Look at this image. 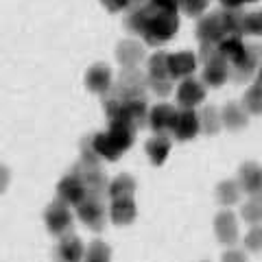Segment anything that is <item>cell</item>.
Listing matches in <instances>:
<instances>
[{"mask_svg": "<svg viewBox=\"0 0 262 262\" xmlns=\"http://www.w3.org/2000/svg\"><path fill=\"white\" fill-rule=\"evenodd\" d=\"M179 31V15L168 11H155L149 22V29L144 33V42L149 46H162L170 42Z\"/></svg>", "mask_w": 262, "mask_h": 262, "instance_id": "1", "label": "cell"}, {"mask_svg": "<svg viewBox=\"0 0 262 262\" xmlns=\"http://www.w3.org/2000/svg\"><path fill=\"white\" fill-rule=\"evenodd\" d=\"M146 90H149V77H144L140 68H129L120 72V77L112 85L110 94L118 98H144Z\"/></svg>", "mask_w": 262, "mask_h": 262, "instance_id": "2", "label": "cell"}, {"mask_svg": "<svg viewBox=\"0 0 262 262\" xmlns=\"http://www.w3.org/2000/svg\"><path fill=\"white\" fill-rule=\"evenodd\" d=\"M77 216L88 229L92 232H103L105 221H107V208H105V196L88 194L77 206Z\"/></svg>", "mask_w": 262, "mask_h": 262, "instance_id": "3", "label": "cell"}, {"mask_svg": "<svg viewBox=\"0 0 262 262\" xmlns=\"http://www.w3.org/2000/svg\"><path fill=\"white\" fill-rule=\"evenodd\" d=\"M44 223L46 229L51 232L53 236H66V234H72V225H75V214H72L70 206H66L63 201L55 199L53 203H48V208L44 212Z\"/></svg>", "mask_w": 262, "mask_h": 262, "instance_id": "4", "label": "cell"}, {"mask_svg": "<svg viewBox=\"0 0 262 262\" xmlns=\"http://www.w3.org/2000/svg\"><path fill=\"white\" fill-rule=\"evenodd\" d=\"M262 66V46L260 44H247V51L241 57L238 61L229 63V70H232V79L243 83V81H249L253 75H258V68Z\"/></svg>", "mask_w": 262, "mask_h": 262, "instance_id": "5", "label": "cell"}, {"mask_svg": "<svg viewBox=\"0 0 262 262\" xmlns=\"http://www.w3.org/2000/svg\"><path fill=\"white\" fill-rule=\"evenodd\" d=\"M72 173H75L81 182H83L88 194H94V196H105V194H107L110 179L101 170V166H83V164L79 162V164L72 166Z\"/></svg>", "mask_w": 262, "mask_h": 262, "instance_id": "6", "label": "cell"}, {"mask_svg": "<svg viewBox=\"0 0 262 262\" xmlns=\"http://www.w3.org/2000/svg\"><path fill=\"white\" fill-rule=\"evenodd\" d=\"M201 131L199 125V114L194 110H177V116H175V125L170 129V136L179 142H188V140H194Z\"/></svg>", "mask_w": 262, "mask_h": 262, "instance_id": "7", "label": "cell"}, {"mask_svg": "<svg viewBox=\"0 0 262 262\" xmlns=\"http://www.w3.org/2000/svg\"><path fill=\"white\" fill-rule=\"evenodd\" d=\"M214 234L221 245L225 247H234L238 243V219L229 208L221 210L214 216Z\"/></svg>", "mask_w": 262, "mask_h": 262, "instance_id": "8", "label": "cell"}, {"mask_svg": "<svg viewBox=\"0 0 262 262\" xmlns=\"http://www.w3.org/2000/svg\"><path fill=\"white\" fill-rule=\"evenodd\" d=\"M206 98V85L203 81L194 79V77H188L184 79L177 88V105L182 110H194L196 105L203 103Z\"/></svg>", "mask_w": 262, "mask_h": 262, "instance_id": "9", "label": "cell"}, {"mask_svg": "<svg viewBox=\"0 0 262 262\" xmlns=\"http://www.w3.org/2000/svg\"><path fill=\"white\" fill-rule=\"evenodd\" d=\"M88 196V192H85V186H83V182H81V179L72 173L66 175V177H61V182L57 184V199L59 201H63L66 206H79L81 201H83Z\"/></svg>", "mask_w": 262, "mask_h": 262, "instance_id": "10", "label": "cell"}, {"mask_svg": "<svg viewBox=\"0 0 262 262\" xmlns=\"http://www.w3.org/2000/svg\"><path fill=\"white\" fill-rule=\"evenodd\" d=\"M196 66H199V59L190 51L168 53V77L173 81H184L188 77H192Z\"/></svg>", "mask_w": 262, "mask_h": 262, "instance_id": "11", "label": "cell"}, {"mask_svg": "<svg viewBox=\"0 0 262 262\" xmlns=\"http://www.w3.org/2000/svg\"><path fill=\"white\" fill-rule=\"evenodd\" d=\"M146 118H149V105L144 98H125L120 107V116L112 122H127V125L138 129L144 125Z\"/></svg>", "mask_w": 262, "mask_h": 262, "instance_id": "12", "label": "cell"}, {"mask_svg": "<svg viewBox=\"0 0 262 262\" xmlns=\"http://www.w3.org/2000/svg\"><path fill=\"white\" fill-rule=\"evenodd\" d=\"M225 37L223 27H221V13L210 11L206 15H201L196 22V39L201 44H219Z\"/></svg>", "mask_w": 262, "mask_h": 262, "instance_id": "13", "label": "cell"}, {"mask_svg": "<svg viewBox=\"0 0 262 262\" xmlns=\"http://www.w3.org/2000/svg\"><path fill=\"white\" fill-rule=\"evenodd\" d=\"M175 116H177V110L173 107V105L158 103L149 110V118H146V122H149V127L153 129V134L168 136L170 129H173V125H175Z\"/></svg>", "mask_w": 262, "mask_h": 262, "instance_id": "14", "label": "cell"}, {"mask_svg": "<svg viewBox=\"0 0 262 262\" xmlns=\"http://www.w3.org/2000/svg\"><path fill=\"white\" fill-rule=\"evenodd\" d=\"M236 182H238L241 190L247 192L249 196L262 194V166L258 162H245V164H241Z\"/></svg>", "mask_w": 262, "mask_h": 262, "instance_id": "15", "label": "cell"}, {"mask_svg": "<svg viewBox=\"0 0 262 262\" xmlns=\"http://www.w3.org/2000/svg\"><path fill=\"white\" fill-rule=\"evenodd\" d=\"M114 85V75H112V68L105 63H94L92 68L85 72V88L94 94H101L105 96L112 90Z\"/></svg>", "mask_w": 262, "mask_h": 262, "instance_id": "16", "label": "cell"}, {"mask_svg": "<svg viewBox=\"0 0 262 262\" xmlns=\"http://www.w3.org/2000/svg\"><path fill=\"white\" fill-rule=\"evenodd\" d=\"M144 46L136 39H122V42L116 46V59L122 66V70H129V68H138L142 61H144Z\"/></svg>", "mask_w": 262, "mask_h": 262, "instance_id": "17", "label": "cell"}, {"mask_svg": "<svg viewBox=\"0 0 262 262\" xmlns=\"http://www.w3.org/2000/svg\"><path fill=\"white\" fill-rule=\"evenodd\" d=\"M85 256V247L79 236L66 234L59 238V245L55 249V262H81Z\"/></svg>", "mask_w": 262, "mask_h": 262, "instance_id": "18", "label": "cell"}, {"mask_svg": "<svg viewBox=\"0 0 262 262\" xmlns=\"http://www.w3.org/2000/svg\"><path fill=\"white\" fill-rule=\"evenodd\" d=\"M229 77H232V70H229V63L223 59V57H216V59L203 63L201 81L206 88H221Z\"/></svg>", "mask_w": 262, "mask_h": 262, "instance_id": "19", "label": "cell"}, {"mask_svg": "<svg viewBox=\"0 0 262 262\" xmlns=\"http://www.w3.org/2000/svg\"><path fill=\"white\" fill-rule=\"evenodd\" d=\"M155 9L151 5L146 7H136V9H129L125 15V29L131 33V35H138V37H144L146 29H149V22L153 18Z\"/></svg>", "mask_w": 262, "mask_h": 262, "instance_id": "20", "label": "cell"}, {"mask_svg": "<svg viewBox=\"0 0 262 262\" xmlns=\"http://www.w3.org/2000/svg\"><path fill=\"white\" fill-rule=\"evenodd\" d=\"M221 120L223 127L229 131H241L249 125V112L243 107V103H227L221 110Z\"/></svg>", "mask_w": 262, "mask_h": 262, "instance_id": "21", "label": "cell"}, {"mask_svg": "<svg viewBox=\"0 0 262 262\" xmlns=\"http://www.w3.org/2000/svg\"><path fill=\"white\" fill-rule=\"evenodd\" d=\"M138 216V208L134 199H112L110 219L114 225H131Z\"/></svg>", "mask_w": 262, "mask_h": 262, "instance_id": "22", "label": "cell"}, {"mask_svg": "<svg viewBox=\"0 0 262 262\" xmlns=\"http://www.w3.org/2000/svg\"><path fill=\"white\" fill-rule=\"evenodd\" d=\"M146 155L153 166H162L164 162L168 160V153H170V138L164 136V134H155L153 138L146 140Z\"/></svg>", "mask_w": 262, "mask_h": 262, "instance_id": "23", "label": "cell"}, {"mask_svg": "<svg viewBox=\"0 0 262 262\" xmlns=\"http://www.w3.org/2000/svg\"><path fill=\"white\" fill-rule=\"evenodd\" d=\"M136 188H138V184H136L134 177L129 173H120L110 182L107 196L110 199H134Z\"/></svg>", "mask_w": 262, "mask_h": 262, "instance_id": "24", "label": "cell"}, {"mask_svg": "<svg viewBox=\"0 0 262 262\" xmlns=\"http://www.w3.org/2000/svg\"><path fill=\"white\" fill-rule=\"evenodd\" d=\"M136 131L131 125H127V122H110V129H107V134L114 142H116V146L122 151V153H127L131 146H134L136 142Z\"/></svg>", "mask_w": 262, "mask_h": 262, "instance_id": "25", "label": "cell"}, {"mask_svg": "<svg viewBox=\"0 0 262 262\" xmlns=\"http://www.w3.org/2000/svg\"><path fill=\"white\" fill-rule=\"evenodd\" d=\"M216 48H219V55L223 57L227 63H234V61H238L241 57L245 55V51H247V44H245L243 37H238V35H225L216 44Z\"/></svg>", "mask_w": 262, "mask_h": 262, "instance_id": "26", "label": "cell"}, {"mask_svg": "<svg viewBox=\"0 0 262 262\" xmlns=\"http://www.w3.org/2000/svg\"><path fill=\"white\" fill-rule=\"evenodd\" d=\"M221 13V27H223L225 35H245V13L243 9H223Z\"/></svg>", "mask_w": 262, "mask_h": 262, "instance_id": "27", "label": "cell"}, {"mask_svg": "<svg viewBox=\"0 0 262 262\" xmlns=\"http://www.w3.org/2000/svg\"><path fill=\"white\" fill-rule=\"evenodd\" d=\"M94 146H96V153L101 155V160H105V162H116L125 155L116 146V142L110 138L107 131H98V134H94Z\"/></svg>", "mask_w": 262, "mask_h": 262, "instance_id": "28", "label": "cell"}, {"mask_svg": "<svg viewBox=\"0 0 262 262\" xmlns=\"http://www.w3.org/2000/svg\"><path fill=\"white\" fill-rule=\"evenodd\" d=\"M241 186L236 179H223L219 186H216V201L221 203L223 208H232L241 201Z\"/></svg>", "mask_w": 262, "mask_h": 262, "instance_id": "29", "label": "cell"}, {"mask_svg": "<svg viewBox=\"0 0 262 262\" xmlns=\"http://www.w3.org/2000/svg\"><path fill=\"white\" fill-rule=\"evenodd\" d=\"M199 125H201V131L208 136H216L221 127H223V120H221V112L216 107H212V105H208V107H203L199 112Z\"/></svg>", "mask_w": 262, "mask_h": 262, "instance_id": "30", "label": "cell"}, {"mask_svg": "<svg viewBox=\"0 0 262 262\" xmlns=\"http://www.w3.org/2000/svg\"><path fill=\"white\" fill-rule=\"evenodd\" d=\"M146 72H149V79H164L168 77V53L158 51L149 57L146 61Z\"/></svg>", "mask_w": 262, "mask_h": 262, "instance_id": "31", "label": "cell"}, {"mask_svg": "<svg viewBox=\"0 0 262 262\" xmlns=\"http://www.w3.org/2000/svg\"><path fill=\"white\" fill-rule=\"evenodd\" d=\"M241 216L245 219V223H249V225H262V194L251 196L249 201L243 203Z\"/></svg>", "mask_w": 262, "mask_h": 262, "instance_id": "32", "label": "cell"}, {"mask_svg": "<svg viewBox=\"0 0 262 262\" xmlns=\"http://www.w3.org/2000/svg\"><path fill=\"white\" fill-rule=\"evenodd\" d=\"M85 262H112V249L105 241H92L85 247Z\"/></svg>", "mask_w": 262, "mask_h": 262, "instance_id": "33", "label": "cell"}, {"mask_svg": "<svg viewBox=\"0 0 262 262\" xmlns=\"http://www.w3.org/2000/svg\"><path fill=\"white\" fill-rule=\"evenodd\" d=\"M243 107L253 116H262V85L253 83L243 96Z\"/></svg>", "mask_w": 262, "mask_h": 262, "instance_id": "34", "label": "cell"}, {"mask_svg": "<svg viewBox=\"0 0 262 262\" xmlns=\"http://www.w3.org/2000/svg\"><path fill=\"white\" fill-rule=\"evenodd\" d=\"M83 166H101V155L96 153V146H94V134L92 136H85L81 140V160H79Z\"/></svg>", "mask_w": 262, "mask_h": 262, "instance_id": "35", "label": "cell"}, {"mask_svg": "<svg viewBox=\"0 0 262 262\" xmlns=\"http://www.w3.org/2000/svg\"><path fill=\"white\" fill-rule=\"evenodd\" d=\"M208 3L210 0H179V9L190 18H201L208 11Z\"/></svg>", "mask_w": 262, "mask_h": 262, "instance_id": "36", "label": "cell"}, {"mask_svg": "<svg viewBox=\"0 0 262 262\" xmlns=\"http://www.w3.org/2000/svg\"><path fill=\"white\" fill-rule=\"evenodd\" d=\"M245 35L262 37V9L245 15Z\"/></svg>", "mask_w": 262, "mask_h": 262, "instance_id": "37", "label": "cell"}, {"mask_svg": "<svg viewBox=\"0 0 262 262\" xmlns=\"http://www.w3.org/2000/svg\"><path fill=\"white\" fill-rule=\"evenodd\" d=\"M149 90L158 98H166L173 92V79L164 77V79H149Z\"/></svg>", "mask_w": 262, "mask_h": 262, "instance_id": "38", "label": "cell"}, {"mask_svg": "<svg viewBox=\"0 0 262 262\" xmlns=\"http://www.w3.org/2000/svg\"><path fill=\"white\" fill-rule=\"evenodd\" d=\"M245 247L249 251H262V225H251L245 234Z\"/></svg>", "mask_w": 262, "mask_h": 262, "instance_id": "39", "label": "cell"}, {"mask_svg": "<svg viewBox=\"0 0 262 262\" xmlns=\"http://www.w3.org/2000/svg\"><path fill=\"white\" fill-rule=\"evenodd\" d=\"M216 57H221L216 44H201L199 46V55H196V59H199L201 63H208L212 59H216Z\"/></svg>", "mask_w": 262, "mask_h": 262, "instance_id": "40", "label": "cell"}, {"mask_svg": "<svg viewBox=\"0 0 262 262\" xmlns=\"http://www.w3.org/2000/svg\"><path fill=\"white\" fill-rule=\"evenodd\" d=\"M149 5L155 11H168V13H177L179 9V0H149Z\"/></svg>", "mask_w": 262, "mask_h": 262, "instance_id": "41", "label": "cell"}, {"mask_svg": "<svg viewBox=\"0 0 262 262\" xmlns=\"http://www.w3.org/2000/svg\"><path fill=\"white\" fill-rule=\"evenodd\" d=\"M221 262H249V258H247V253H245L243 249L229 247L223 256H221Z\"/></svg>", "mask_w": 262, "mask_h": 262, "instance_id": "42", "label": "cell"}, {"mask_svg": "<svg viewBox=\"0 0 262 262\" xmlns=\"http://www.w3.org/2000/svg\"><path fill=\"white\" fill-rule=\"evenodd\" d=\"M101 5H103L110 13L129 11V0H101Z\"/></svg>", "mask_w": 262, "mask_h": 262, "instance_id": "43", "label": "cell"}, {"mask_svg": "<svg viewBox=\"0 0 262 262\" xmlns=\"http://www.w3.org/2000/svg\"><path fill=\"white\" fill-rule=\"evenodd\" d=\"M9 182H11V170L5 166V164H0V194L7 192V188H9Z\"/></svg>", "mask_w": 262, "mask_h": 262, "instance_id": "44", "label": "cell"}, {"mask_svg": "<svg viewBox=\"0 0 262 262\" xmlns=\"http://www.w3.org/2000/svg\"><path fill=\"white\" fill-rule=\"evenodd\" d=\"M243 5H247V0H221L223 9H243Z\"/></svg>", "mask_w": 262, "mask_h": 262, "instance_id": "45", "label": "cell"}, {"mask_svg": "<svg viewBox=\"0 0 262 262\" xmlns=\"http://www.w3.org/2000/svg\"><path fill=\"white\" fill-rule=\"evenodd\" d=\"M149 0H129V9H136V7H146Z\"/></svg>", "mask_w": 262, "mask_h": 262, "instance_id": "46", "label": "cell"}, {"mask_svg": "<svg viewBox=\"0 0 262 262\" xmlns=\"http://www.w3.org/2000/svg\"><path fill=\"white\" fill-rule=\"evenodd\" d=\"M256 83H258V85H262V66L258 68V81H256Z\"/></svg>", "mask_w": 262, "mask_h": 262, "instance_id": "47", "label": "cell"}, {"mask_svg": "<svg viewBox=\"0 0 262 262\" xmlns=\"http://www.w3.org/2000/svg\"><path fill=\"white\" fill-rule=\"evenodd\" d=\"M249 3H256V0H247V5H249Z\"/></svg>", "mask_w": 262, "mask_h": 262, "instance_id": "48", "label": "cell"}, {"mask_svg": "<svg viewBox=\"0 0 262 262\" xmlns=\"http://www.w3.org/2000/svg\"><path fill=\"white\" fill-rule=\"evenodd\" d=\"M206 262H208V260H206Z\"/></svg>", "mask_w": 262, "mask_h": 262, "instance_id": "49", "label": "cell"}]
</instances>
